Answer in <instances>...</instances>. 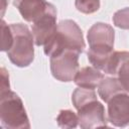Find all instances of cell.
I'll return each mask as SVG.
<instances>
[{"mask_svg": "<svg viewBox=\"0 0 129 129\" xmlns=\"http://www.w3.org/2000/svg\"><path fill=\"white\" fill-rule=\"evenodd\" d=\"M43 47L44 53L50 57L66 49H73L82 53L86 47V43L79 25L71 19H66L57 24L56 31Z\"/></svg>", "mask_w": 129, "mask_h": 129, "instance_id": "1", "label": "cell"}, {"mask_svg": "<svg viewBox=\"0 0 129 129\" xmlns=\"http://www.w3.org/2000/svg\"><path fill=\"white\" fill-rule=\"evenodd\" d=\"M0 120L1 126L7 129H28L29 120L20 97L7 91L0 93Z\"/></svg>", "mask_w": 129, "mask_h": 129, "instance_id": "2", "label": "cell"}, {"mask_svg": "<svg viewBox=\"0 0 129 129\" xmlns=\"http://www.w3.org/2000/svg\"><path fill=\"white\" fill-rule=\"evenodd\" d=\"M13 33L11 48L7 51L10 61L19 68L28 67L34 58L33 35L29 28L22 23L10 24Z\"/></svg>", "mask_w": 129, "mask_h": 129, "instance_id": "3", "label": "cell"}, {"mask_svg": "<svg viewBox=\"0 0 129 129\" xmlns=\"http://www.w3.org/2000/svg\"><path fill=\"white\" fill-rule=\"evenodd\" d=\"M80 52L73 49L61 50L50 56V71L56 80L72 82L79 69Z\"/></svg>", "mask_w": 129, "mask_h": 129, "instance_id": "4", "label": "cell"}, {"mask_svg": "<svg viewBox=\"0 0 129 129\" xmlns=\"http://www.w3.org/2000/svg\"><path fill=\"white\" fill-rule=\"evenodd\" d=\"M56 9L50 4L47 11L32 23L31 30L34 43L37 46L44 45L56 31Z\"/></svg>", "mask_w": 129, "mask_h": 129, "instance_id": "5", "label": "cell"}, {"mask_svg": "<svg viewBox=\"0 0 129 129\" xmlns=\"http://www.w3.org/2000/svg\"><path fill=\"white\" fill-rule=\"evenodd\" d=\"M105 108L98 100H93L78 109L79 125L81 128L89 129L107 126Z\"/></svg>", "mask_w": 129, "mask_h": 129, "instance_id": "6", "label": "cell"}, {"mask_svg": "<svg viewBox=\"0 0 129 129\" xmlns=\"http://www.w3.org/2000/svg\"><path fill=\"white\" fill-rule=\"evenodd\" d=\"M108 121L116 127L129 125V95L121 92L114 95L108 102Z\"/></svg>", "mask_w": 129, "mask_h": 129, "instance_id": "7", "label": "cell"}, {"mask_svg": "<svg viewBox=\"0 0 129 129\" xmlns=\"http://www.w3.org/2000/svg\"><path fill=\"white\" fill-rule=\"evenodd\" d=\"M87 38L91 48H106L113 50L115 31L111 25L97 22L90 27Z\"/></svg>", "mask_w": 129, "mask_h": 129, "instance_id": "8", "label": "cell"}, {"mask_svg": "<svg viewBox=\"0 0 129 129\" xmlns=\"http://www.w3.org/2000/svg\"><path fill=\"white\" fill-rule=\"evenodd\" d=\"M13 4L25 21L33 23L47 11L51 3L46 0H14Z\"/></svg>", "mask_w": 129, "mask_h": 129, "instance_id": "9", "label": "cell"}, {"mask_svg": "<svg viewBox=\"0 0 129 129\" xmlns=\"http://www.w3.org/2000/svg\"><path fill=\"white\" fill-rule=\"evenodd\" d=\"M103 79L104 75L100 70L94 67H85L78 71L75 76L74 82L78 87L95 90L100 85Z\"/></svg>", "mask_w": 129, "mask_h": 129, "instance_id": "10", "label": "cell"}, {"mask_svg": "<svg viewBox=\"0 0 129 129\" xmlns=\"http://www.w3.org/2000/svg\"><path fill=\"white\" fill-rule=\"evenodd\" d=\"M121 92H126L120 81L116 77H110V78H105L101 81L100 85L98 86V94L99 97L104 101L108 102L114 95L121 93Z\"/></svg>", "mask_w": 129, "mask_h": 129, "instance_id": "11", "label": "cell"}, {"mask_svg": "<svg viewBox=\"0 0 129 129\" xmlns=\"http://www.w3.org/2000/svg\"><path fill=\"white\" fill-rule=\"evenodd\" d=\"M114 50L112 49H106V48H89L87 55L88 59L93 64L94 68L104 72L107 62Z\"/></svg>", "mask_w": 129, "mask_h": 129, "instance_id": "12", "label": "cell"}, {"mask_svg": "<svg viewBox=\"0 0 129 129\" xmlns=\"http://www.w3.org/2000/svg\"><path fill=\"white\" fill-rule=\"evenodd\" d=\"M93 100H97V95H96L94 89L79 87L74 91V93L72 95V102L77 110L80 107H82L83 105H85Z\"/></svg>", "mask_w": 129, "mask_h": 129, "instance_id": "13", "label": "cell"}, {"mask_svg": "<svg viewBox=\"0 0 129 129\" xmlns=\"http://www.w3.org/2000/svg\"><path fill=\"white\" fill-rule=\"evenodd\" d=\"M56 122L61 128H76L79 124V117L72 110H60L56 117Z\"/></svg>", "mask_w": 129, "mask_h": 129, "instance_id": "14", "label": "cell"}, {"mask_svg": "<svg viewBox=\"0 0 129 129\" xmlns=\"http://www.w3.org/2000/svg\"><path fill=\"white\" fill-rule=\"evenodd\" d=\"M100 0H76L75 6L78 11L84 14H92L99 10Z\"/></svg>", "mask_w": 129, "mask_h": 129, "instance_id": "15", "label": "cell"}, {"mask_svg": "<svg viewBox=\"0 0 129 129\" xmlns=\"http://www.w3.org/2000/svg\"><path fill=\"white\" fill-rule=\"evenodd\" d=\"M1 38H2V42H1V50L2 51H8L11 46H12V42H13V33L10 27V24H6V22L2 19L1 21Z\"/></svg>", "mask_w": 129, "mask_h": 129, "instance_id": "16", "label": "cell"}, {"mask_svg": "<svg viewBox=\"0 0 129 129\" xmlns=\"http://www.w3.org/2000/svg\"><path fill=\"white\" fill-rule=\"evenodd\" d=\"M113 22L121 29H129V7L116 11L113 15Z\"/></svg>", "mask_w": 129, "mask_h": 129, "instance_id": "17", "label": "cell"}, {"mask_svg": "<svg viewBox=\"0 0 129 129\" xmlns=\"http://www.w3.org/2000/svg\"><path fill=\"white\" fill-rule=\"evenodd\" d=\"M10 90L9 85V76L7 74V71L4 68H1V90L0 93H4Z\"/></svg>", "mask_w": 129, "mask_h": 129, "instance_id": "18", "label": "cell"}, {"mask_svg": "<svg viewBox=\"0 0 129 129\" xmlns=\"http://www.w3.org/2000/svg\"><path fill=\"white\" fill-rule=\"evenodd\" d=\"M5 8H6V0H2V15L4 14Z\"/></svg>", "mask_w": 129, "mask_h": 129, "instance_id": "19", "label": "cell"}, {"mask_svg": "<svg viewBox=\"0 0 129 129\" xmlns=\"http://www.w3.org/2000/svg\"><path fill=\"white\" fill-rule=\"evenodd\" d=\"M125 90H126V92H127V93H129V84L127 85V87H126V89H125Z\"/></svg>", "mask_w": 129, "mask_h": 129, "instance_id": "20", "label": "cell"}]
</instances>
